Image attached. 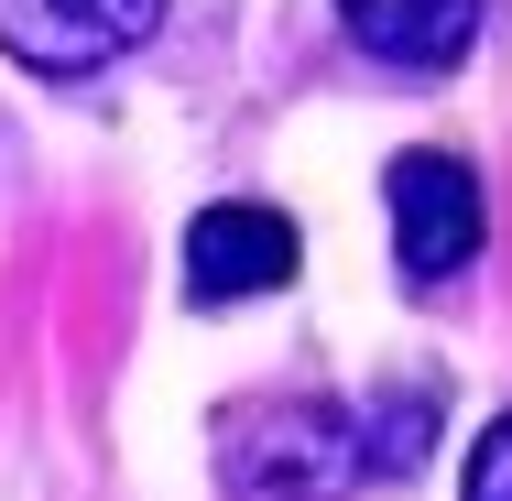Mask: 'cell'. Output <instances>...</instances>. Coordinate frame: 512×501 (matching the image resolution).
<instances>
[{
    "mask_svg": "<svg viewBox=\"0 0 512 501\" xmlns=\"http://www.w3.org/2000/svg\"><path fill=\"white\" fill-rule=\"evenodd\" d=\"M360 480H371V425L327 393H262L218 425L229 501H349Z\"/></svg>",
    "mask_w": 512,
    "mask_h": 501,
    "instance_id": "obj_1",
    "label": "cell"
},
{
    "mask_svg": "<svg viewBox=\"0 0 512 501\" xmlns=\"http://www.w3.org/2000/svg\"><path fill=\"white\" fill-rule=\"evenodd\" d=\"M295 262H306L295 218H284V207H262V197H218V207H197V229H186V295H197V305L284 295V284H295Z\"/></svg>",
    "mask_w": 512,
    "mask_h": 501,
    "instance_id": "obj_2",
    "label": "cell"
},
{
    "mask_svg": "<svg viewBox=\"0 0 512 501\" xmlns=\"http://www.w3.org/2000/svg\"><path fill=\"white\" fill-rule=\"evenodd\" d=\"M382 197H393V262L414 284H447L480 262V175L458 153H404Z\"/></svg>",
    "mask_w": 512,
    "mask_h": 501,
    "instance_id": "obj_3",
    "label": "cell"
},
{
    "mask_svg": "<svg viewBox=\"0 0 512 501\" xmlns=\"http://www.w3.org/2000/svg\"><path fill=\"white\" fill-rule=\"evenodd\" d=\"M164 0H0V44L33 77H99L131 44H153Z\"/></svg>",
    "mask_w": 512,
    "mask_h": 501,
    "instance_id": "obj_4",
    "label": "cell"
},
{
    "mask_svg": "<svg viewBox=\"0 0 512 501\" xmlns=\"http://www.w3.org/2000/svg\"><path fill=\"white\" fill-rule=\"evenodd\" d=\"M338 22L382 66H458L480 44V0H338Z\"/></svg>",
    "mask_w": 512,
    "mask_h": 501,
    "instance_id": "obj_5",
    "label": "cell"
},
{
    "mask_svg": "<svg viewBox=\"0 0 512 501\" xmlns=\"http://www.w3.org/2000/svg\"><path fill=\"white\" fill-rule=\"evenodd\" d=\"M360 425H371V469H414V447L436 436V382H404V393H382Z\"/></svg>",
    "mask_w": 512,
    "mask_h": 501,
    "instance_id": "obj_6",
    "label": "cell"
},
{
    "mask_svg": "<svg viewBox=\"0 0 512 501\" xmlns=\"http://www.w3.org/2000/svg\"><path fill=\"white\" fill-rule=\"evenodd\" d=\"M458 501H512V414L480 425V447H469V469H458Z\"/></svg>",
    "mask_w": 512,
    "mask_h": 501,
    "instance_id": "obj_7",
    "label": "cell"
}]
</instances>
